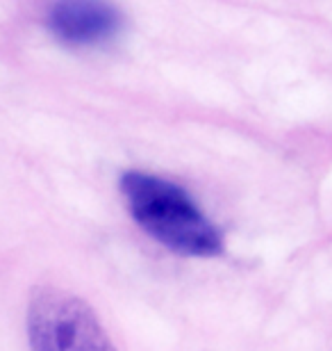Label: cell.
<instances>
[{"label": "cell", "mask_w": 332, "mask_h": 351, "mask_svg": "<svg viewBox=\"0 0 332 351\" xmlns=\"http://www.w3.org/2000/svg\"><path fill=\"white\" fill-rule=\"evenodd\" d=\"M121 194L132 219L166 249L194 258H212L223 251L218 228L175 182L153 173L128 171L121 178Z\"/></svg>", "instance_id": "1"}, {"label": "cell", "mask_w": 332, "mask_h": 351, "mask_svg": "<svg viewBox=\"0 0 332 351\" xmlns=\"http://www.w3.org/2000/svg\"><path fill=\"white\" fill-rule=\"evenodd\" d=\"M32 351H116L101 319L73 292L41 287L27 306Z\"/></svg>", "instance_id": "2"}, {"label": "cell", "mask_w": 332, "mask_h": 351, "mask_svg": "<svg viewBox=\"0 0 332 351\" xmlns=\"http://www.w3.org/2000/svg\"><path fill=\"white\" fill-rule=\"evenodd\" d=\"M48 30L62 44L87 48L114 39L123 27V16L114 5L71 0L51 7L46 16Z\"/></svg>", "instance_id": "3"}]
</instances>
